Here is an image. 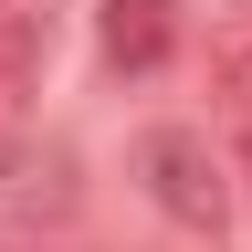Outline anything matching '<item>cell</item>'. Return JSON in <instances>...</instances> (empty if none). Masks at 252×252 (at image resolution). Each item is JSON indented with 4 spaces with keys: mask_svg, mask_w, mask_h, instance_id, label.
Returning a JSON list of instances; mask_svg holds the SVG:
<instances>
[{
    "mask_svg": "<svg viewBox=\"0 0 252 252\" xmlns=\"http://www.w3.org/2000/svg\"><path fill=\"white\" fill-rule=\"evenodd\" d=\"M42 63H53V32L21 0H0V126H21V105L42 94Z\"/></svg>",
    "mask_w": 252,
    "mask_h": 252,
    "instance_id": "obj_3",
    "label": "cell"
},
{
    "mask_svg": "<svg viewBox=\"0 0 252 252\" xmlns=\"http://www.w3.org/2000/svg\"><path fill=\"white\" fill-rule=\"evenodd\" d=\"M210 84L231 94V105H252V11H231L210 32Z\"/></svg>",
    "mask_w": 252,
    "mask_h": 252,
    "instance_id": "obj_4",
    "label": "cell"
},
{
    "mask_svg": "<svg viewBox=\"0 0 252 252\" xmlns=\"http://www.w3.org/2000/svg\"><path fill=\"white\" fill-rule=\"evenodd\" d=\"M94 53L116 74H158L179 53V0H94Z\"/></svg>",
    "mask_w": 252,
    "mask_h": 252,
    "instance_id": "obj_2",
    "label": "cell"
},
{
    "mask_svg": "<svg viewBox=\"0 0 252 252\" xmlns=\"http://www.w3.org/2000/svg\"><path fill=\"white\" fill-rule=\"evenodd\" d=\"M137 179H147V200L179 231H231V168H220V147L200 126H147L137 137Z\"/></svg>",
    "mask_w": 252,
    "mask_h": 252,
    "instance_id": "obj_1",
    "label": "cell"
},
{
    "mask_svg": "<svg viewBox=\"0 0 252 252\" xmlns=\"http://www.w3.org/2000/svg\"><path fill=\"white\" fill-rule=\"evenodd\" d=\"M21 179V126H0V189Z\"/></svg>",
    "mask_w": 252,
    "mask_h": 252,
    "instance_id": "obj_5",
    "label": "cell"
}]
</instances>
